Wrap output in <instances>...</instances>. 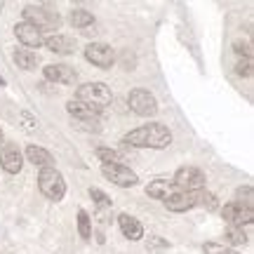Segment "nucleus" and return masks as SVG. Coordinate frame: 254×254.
<instances>
[{"label": "nucleus", "mask_w": 254, "mask_h": 254, "mask_svg": "<svg viewBox=\"0 0 254 254\" xmlns=\"http://www.w3.org/2000/svg\"><path fill=\"white\" fill-rule=\"evenodd\" d=\"M224 219L228 221V226L243 228L245 224H252L254 212H252V207H245L243 202H228L226 207H224Z\"/></svg>", "instance_id": "obj_8"}, {"label": "nucleus", "mask_w": 254, "mask_h": 254, "mask_svg": "<svg viewBox=\"0 0 254 254\" xmlns=\"http://www.w3.org/2000/svg\"><path fill=\"white\" fill-rule=\"evenodd\" d=\"M14 62H17L19 68L33 71L38 66V57H36V52H31V50H17V52H14Z\"/></svg>", "instance_id": "obj_19"}, {"label": "nucleus", "mask_w": 254, "mask_h": 254, "mask_svg": "<svg viewBox=\"0 0 254 254\" xmlns=\"http://www.w3.org/2000/svg\"><path fill=\"white\" fill-rule=\"evenodd\" d=\"M14 33H17V38H19V40H21V43H24L26 47H40L43 43H45V36H43V31H38L36 26H31V24H26V21L17 24Z\"/></svg>", "instance_id": "obj_13"}, {"label": "nucleus", "mask_w": 254, "mask_h": 254, "mask_svg": "<svg viewBox=\"0 0 254 254\" xmlns=\"http://www.w3.org/2000/svg\"><path fill=\"white\" fill-rule=\"evenodd\" d=\"M26 158H28V163H33V165H38V167H52V155L47 153L45 148H40V146H28L26 148Z\"/></svg>", "instance_id": "obj_18"}, {"label": "nucleus", "mask_w": 254, "mask_h": 254, "mask_svg": "<svg viewBox=\"0 0 254 254\" xmlns=\"http://www.w3.org/2000/svg\"><path fill=\"white\" fill-rule=\"evenodd\" d=\"M45 78L52 82H64V85H73L78 80V73L73 71L71 66H64V64H50L45 66Z\"/></svg>", "instance_id": "obj_12"}, {"label": "nucleus", "mask_w": 254, "mask_h": 254, "mask_svg": "<svg viewBox=\"0 0 254 254\" xmlns=\"http://www.w3.org/2000/svg\"><path fill=\"white\" fill-rule=\"evenodd\" d=\"M0 165H2V170L9 174H17L21 170V153H19L17 146H2V151H0Z\"/></svg>", "instance_id": "obj_14"}, {"label": "nucleus", "mask_w": 254, "mask_h": 254, "mask_svg": "<svg viewBox=\"0 0 254 254\" xmlns=\"http://www.w3.org/2000/svg\"><path fill=\"white\" fill-rule=\"evenodd\" d=\"M226 240L231 243V245H245V243H247V236H245V231H243V228L228 226V231H226Z\"/></svg>", "instance_id": "obj_21"}, {"label": "nucleus", "mask_w": 254, "mask_h": 254, "mask_svg": "<svg viewBox=\"0 0 254 254\" xmlns=\"http://www.w3.org/2000/svg\"><path fill=\"white\" fill-rule=\"evenodd\" d=\"M238 73H240V75H250V73H252V66H250V62H240L238 64Z\"/></svg>", "instance_id": "obj_26"}, {"label": "nucleus", "mask_w": 254, "mask_h": 254, "mask_svg": "<svg viewBox=\"0 0 254 254\" xmlns=\"http://www.w3.org/2000/svg\"><path fill=\"white\" fill-rule=\"evenodd\" d=\"M24 19H26V24L36 26L38 31H57L59 28V14L55 9L28 5V7H24Z\"/></svg>", "instance_id": "obj_4"}, {"label": "nucleus", "mask_w": 254, "mask_h": 254, "mask_svg": "<svg viewBox=\"0 0 254 254\" xmlns=\"http://www.w3.org/2000/svg\"><path fill=\"white\" fill-rule=\"evenodd\" d=\"M118 224H120L123 236L129 238V240H141V238H144V226H141L134 217H129V214H120Z\"/></svg>", "instance_id": "obj_16"}, {"label": "nucleus", "mask_w": 254, "mask_h": 254, "mask_svg": "<svg viewBox=\"0 0 254 254\" xmlns=\"http://www.w3.org/2000/svg\"><path fill=\"white\" fill-rule=\"evenodd\" d=\"M43 45H45L50 52H57V55H68V52H73V40L62 36V33H55L52 38H45Z\"/></svg>", "instance_id": "obj_17"}, {"label": "nucleus", "mask_w": 254, "mask_h": 254, "mask_svg": "<svg viewBox=\"0 0 254 254\" xmlns=\"http://www.w3.org/2000/svg\"><path fill=\"white\" fill-rule=\"evenodd\" d=\"M66 109H68V113H71L75 120H80L82 125H90V127H94V129H97V125H99V111L85 106V104H82V101H78V99L68 101V104H66Z\"/></svg>", "instance_id": "obj_10"}, {"label": "nucleus", "mask_w": 254, "mask_h": 254, "mask_svg": "<svg viewBox=\"0 0 254 254\" xmlns=\"http://www.w3.org/2000/svg\"><path fill=\"white\" fill-rule=\"evenodd\" d=\"M38 186H40V193L50 200H62L64 193H66V182L64 177L57 172L55 167H45L40 170V177H38Z\"/></svg>", "instance_id": "obj_3"}, {"label": "nucleus", "mask_w": 254, "mask_h": 254, "mask_svg": "<svg viewBox=\"0 0 254 254\" xmlns=\"http://www.w3.org/2000/svg\"><path fill=\"white\" fill-rule=\"evenodd\" d=\"M177 186H174L172 182H167V179H155V182H151L148 186H146V193L151 195V198H158V200H167L170 195H174L177 193Z\"/></svg>", "instance_id": "obj_15"}, {"label": "nucleus", "mask_w": 254, "mask_h": 254, "mask_svg": "<svg viewBox=\"0 0 254 254\" xmlns=\"http://www.w3.org/2000/svg\"><path fill=\"white\" fill-rule=\"evenodd\" d=\"M71 24L75 28L92 26V24H94V14H92V12H87V9H73V12H71Z\"/></svg>", "instance_id": "obj_20"}, {"label": "nucleus", "mask_w": 254, "mask_h": 254, "mask_svg": "<svg viewBox=\"0 0 254 254\" xmlns=\"http://www.w3.org/2000/svg\"><path fill=\"white\" fill-rule=\"evenodd\" d=\"M111 90L104 85V82H87V85H82L78 87V101H82L85 106H90L94 111H101L106 109L111 104Z\"/></svg>", "instance_id": "obj_2"}, {"label": "nucleus", "mask_w": 254, "mask_h": 254, "mask_svg": "<svg viewBox=\"0 0 254 254\" xmlns=\"http://www.w3.org/2000/svg\"><path fill=\"white\" fill-rule=\"evenodd\" d=\"M90 195L94 198V202H97L99 207H109V205H111L109 195H106V193H101L99 189H90Z\"/></svg>", "instance_id": "obj_25"}, {"label": "nucleus", "mask_w": 254, "mask_h": 254, "mask_svg": "<svg viewBox=\"0 0 254 254\" xmlns=\"http://www.w3.org/2000/svg\"><path fill=\"white\" fill-rule=\"evenodd\" d=\"M101 174L106 179H111L116 186H123V189L136 184V174L125 165H101Z\"/></svg>", "instance_id": "obj_7"}, {"label": "nucleus", "mask_w": 254, "mask_h": 254, "mask_svg": "<svg viewBox=\"0 0 254 254\" xmlns=\"http://www.w3.org/2000/svg\"><path fill=\"white\" fill-rule=\"evenodd\" d=\"M127 99H129V109L134 111L136 116H146L148 118V116H153L158 111V101L148 90H132Z\"/></svg>", "instance_id": "obj_6"}, {"label": "nucleus", "mask_w": 254, "mask_h": 254, "mask_svg": "<svg viewBox=\"0 0 254 254\" xmlns=\"http://www.w3.org/2000/svg\"><path fill=\"white\" fill-rule=\"evenodd\" d=\"M205 252L207 254H236V250L224 247V245H217V243H207V245H205Z\"/></svg>", "instance_id": "obj_24"}, {"label": "nucleus", "mask_w": 254, "mask_h": 254, "mask_svg": "<svg viewBox=\"0 0 254 254\" xmlns=\"http://www.w3.org/2000/svg\"><path fill=\"white\" fill-rule=\"evenodd\" d=\"M78 231H80V238H90L92 236V226H90V214L87 212H78Z\"/></svg>", "instance_id": "obj_23"}, {"label": "nucleus", "mask_w": 254, "mask_h": 254, "mask_svg": "<svg viewBox=\"0 0 254 254\" xmlns=\"http://www.w3.org/2000/svg\"><path fill=\"white\" fill-rule=\"evenodd\" d=\"M97 158L104 160V165H120V155L113 148H97Z\"/></svg>", "instance_id": "obj_22"}, {"label": "nucleus", "mask_w": 254, "mask_h": 254, "mask_svg": "<svg viewBox=\"0 0 254 254\" xmlns=\"http://www.w3.org/2000/svg\"><path fill=\"white\" fill-rule=\"evenodd\" d=\"M85 59L92 62L94 66H99V68H109V66H113V62H116V55H113V50H111L109 45L92 43V45H87V50H85Z\"/></svg>", "instance_id": "obj_9"}, {"label": "nucleus", "mask_w": 254, "mask_h": 254, "mask_svg": "<svg viewBox=\"0 0 254 254\" xmlns=\"http://www.w3.org/2000/svg\"><path fill=\"white\" fill-rule=\"evenodd\" d=\"M170 141H172L170 129L158 125V123L139 127L125 136V144H132L136 148H165V146H170Z\"/></svg>", "instance_id": "obj_1"}, {"label": "nucleus", "mask_w": 254, "mask_h": 254, "mask_svg": "<svg viewBox=\"0 0 254 254\" xmlns=\"http://www.w3.org/2000/svg\"><path fill=\"white\" fill-rule=\"evenodd\" d=\"M200 200V190H195V193H189V190H177L174 195H170V198L165 200V207L172 209V212H186V209L195 207Z\"/></svg>", "instance_id": "obj_11"}, {"label": "nucleus", "mask_w": 254, "mask_h": 254, "mask_svg": "<svg viewBox=\"0 0 254 254\" xmlns=\"http://www.w3.org/2000/svg\"><path fill=\"white\" fill-rule=\"evenodd\" d=\"M172 184L179 190H189V193L205 190V174L200 172L198 167H179Z\"/></svg>", "instance_id": "obj_5"}, {"label": "nucleus", "mask_w": 254, "mask_h": 254, "mask_svg": "<svg viewBox=\"0 0 254 254\" xmlns=\"http://www.w3.org/2000/svg\"><path fill=\"white\" fill-rule=\"evenodd\" d=\"M0 146H2V132H0Z\"/></svg>", "instance_id": "obj_27"}]
</instances>
